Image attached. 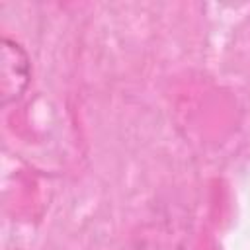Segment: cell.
<instances>
[{
	"mask_svg": "<svg viewBox=\"0 0 250 250\" xmlns=\"http://www.w3.org/2000/svg\"><path fill=\"white\" fill-rule=\"evenodd\" d=\"M29 59L25 51L10 41H2V102L8 105L10 102H16L21 98L29 84Z\"/></svg>",
	"mask_w": 250,
	"mask_h": 250,
	"instance_id": "cell-1",
	"label": "cell"
}]
</instances>
